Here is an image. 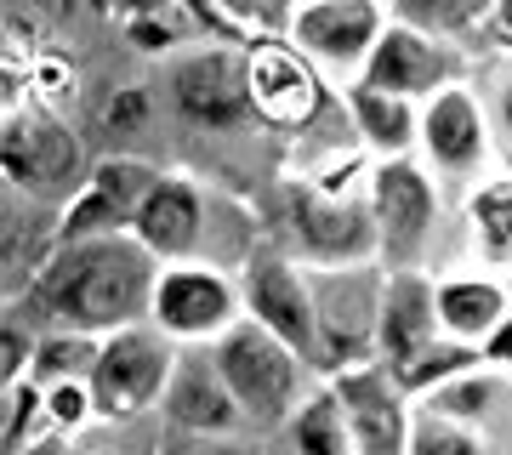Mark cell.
Returning a JSON list of instances; mask_svg holds the SVG:
<instances>
[{
  "mask_svg": "<svg viewBox=\"0 0 512 455\" xmlns=\"http://www.w3.org/2000/svg\"><path fill=\"white\" fill-rule=\"evenodd\" d=\"M160 262L131 234L114 239H80L57 245L40 273L18 296H6V313L46 330H74V336H114L126 325H148L154 291H160Z\"/></svg>",
  "mask_w": 512,
  "mask_h": 455,
  "instance_id": "1",
  "label": "cell"
},
{
  "mask_svg": "<svg viewBox=\"0 0 512 455\" xmlns=\"http://www.w3.org/2000/svg\"><path fill=\"white\" fill-rule=\"evenodd\" d=\"M279 234H285V256H296L313 273L382 262V234H376V211H370V171L365 194H330L313 177H285L279 182Z\"/></svg>",
  "mask_w": 512,
  "mask_h": 455,
  "instance_id": "2",
  "label": "cell"
},
{
  "mask_svg": "<svg viewBox=\"0 0 512 455\" xmlns=\"http://www.w3.org/2000/svg\"><path fill=\"white\" fill-rule=\"evenodd\" d=\"M211 359H217L228 393L239 399L245 421L262 427V433H268V427H291L296 410L319 393V387H313L319 370H313L296 347L279 342L274 330H262L256 319H239V325L211 347Z\"/></svg>",
  "mask_w": 512,
  "mask_h": 455,
  "instance_id": "3",
  "label": "cell"
},
{
  "mask_svg": "<svg viewBox=\"0 0 512 455\" xmlns=\"http://www.w3.org/2000/svg\"><path fill=\"white\" fill-rule=\"evenodd\" d=\"M0 177L6 194H18L46 211H69L74 194L86 188L92 165L86 148L74 137V126L52 109H6L0 126Z\"/></svg>",
  "mask_w": 512,
  "mask_h": 455,
  "instance_id": "4",
  "label": "cell"
},
{
  "mask_svg": "<svg viewBox=\"0 0 512 455\" xmlns=\"http://www.w3.org/2000/svg\"><path fill=\"white\" fill-rule=\"evenodd\" d=\"M171 109L177 120L194 131H211V137H234V131L256 126V97H251V63H245V46H188L177 63H171Z\"/></svg>",
  "mask_w": 512,
  "mask_h": 455,
  "instance_id": "5",
  "label": "cell"
},
{
  "mask_svg": "<svg viewBox=\"0 0 512 455\" xmlns=\"http://www.w3.org/2000/svg\"><path fill=\"white\" fill-rule=\"evenodd\" d=\"M370 211L382 234V268H427V245L439 239V177L427 171L421 154L370 165Z\"/></svg>",
  "mask_w": 512,
  "mask_h": 455,
  "instance_id": "6",
  "label": "cell"
},
{
  "mask_svg": "<svg viewBox=\"0 0 512 455\" xmlns=\"http://www.w3.org/2000/svg\"><path fill=\"white\" fill-rule=\"evenodd\" d=\"M387 23H393L387 0H308L291 18L285 40L325 74L330 86L342 91L353 80H365L370 57H376V46L387 35Z\"/></svg>",
  "mask_w": 512,
  "mask_h": 455,
  "instance_id": "7",
  "label": "cell"
},
{
  "mask_svg": "<svg viewBox=\"0 0 512 455\" xmlns=\"http://www.w3.org/2000/svg\"><path fill=\"white\" fill-rule=\"evenodd\" d=\"M177 342L154 325H126L103 336L92 370V399H97V421H131L143 410H160L165 387L177 376Z\"/></svg>",
  "mask_w": 512,
  "mask_h": 455,
  "instance_id": "8",
  "label": "cell"
},
{
  "mask_svg": "<svg viewBox=\"0 0 512 455\" xmlns=\"http://www.w3.org/2000/svg\"><path fill=\"white\" fill-rule=\"evenodd\" d=\"M239 296H245V319L274 330L285 347L325 376V336H319V302H313V273L285 251H251L239 268Z\"/></svg>",
  "mask_w": 512,
  "mask_h": 455,
  "instance_id": "9",
  "label": "cell"
},
{
  "mask_svg": "<svg viewBox=\"0 0 512 455\" xmlns=\"http://www.w3.org/2000/svg\"><path fill=\"white\" fill-rule=\"evenodd\" d=\"M382 296H387V268H382V262L313 273L319 336H325V382H330V376H342V370H353V364L376 359V336H382Z\"/></svg>",
  "mask_w": 512,
  "mask_h": 455,
  "instance_id": "10",
  "label": "cell"
},
{
  "mask_svg": "<svg viewBox=\"0 0 512 455\" xmlns=\"http://www.w3.org/2000/svg\"><path fill=\"white\" fill-rule=\"evenodd\" d=\"M239 319H245V296H239V285L217 268V262H171V268L160 273L148 325L165 330L171 342L217 347Z\"/></svg>",
  "mask_w": 512,
  "mask_h": 455,
  "instance_id": "11",
  "label": "cell"
},
{
  "mask_svg": "<svg viewBox=\"0 0 512 455\" xmlns=\"http://www.w3.org/2000/svg\"><path fill=\"white\" fill-rule=\"evenodd\" d=\"M421 160L439 182H473V188L484 182L495 160V131L484 114V91H473V80L421 103Z\"/></svg>",
  "mask_w": 512,
  "mask_h": 455,
  "instance_id": "12",
  "label": "cell"
},
{
  "mask_svg": "<svg viewBox=\"0 0 512 455\" xmlns=\"http://www.w3.org/2000/svg\"><path fill=\"white\" fill-rule=\"evenodd\" d=\"M165 171H154L137 154H103L92 165L86 188L74 194V205L57 217V245H80V239H114L131 234L137 217H143L148 194L160 188Z\"/></svg>",
  "mask_w": 512,
  "mask_h": 455,
  "instance_id": "13",
  "label": "cell"
},
{
  "mask_svg": "<svg viewBox=\"0 0 512 455\" xmlns=\"http://www.w3.org/2000/svg\"><path fill=\"white\" fill-rule=\"evenodd\" d=\"M251 63V97H256V126L274 131H308L330 109V80L296 52L285 35H262L245 46Z\"/></svg>",
  "mask_w": 512,
  "mask_h": 455,
  "instance_id": "14",
  "label": "cell"
},
{
  "mask_svg": "<svg viewBox=\"0 0 512 455\" xmlns=\"http://www.w3.org/2000/svg\"><path fill=\"white\" fill-rule=\"evenodd\" d=\"M365 80L393 91V97H410V103H433L439 91L467 80V52L450 46V40L421 35L410 23H387V35L376 46V57H370Z\"/></svg>",
  "mask_w": 512,
  "mask_h": 455,
  "instance_id": "15",
  "label": "cell"
},
{
  "mask_svg": "<svg viewBox=\"0 0 512 455\" xmlns=\"http://www.w3.org/2000/svg\"><path fill=\"white\" fill-rule=\"evenodd\" d=\"M325 387L342 399V410H348L359 455H410V427H416V416H410V399L393 387L382 359L353 364L342 376H330Z\"/></svg>",
  "mask_w": 512,
  "mask_h": 455,
  "instance_id": "16",
  "label": "cell"
},
{
  "mask_svg": "<svg viewBox=\"0 0 512 455\" xmlns=\"http://www.w3.org/2000/svg\"><path fill=\"white\" fill-rule=\"evenodd\" d=\"M205 222H211V211H205V188L194 177H183V171H165L160 188L148 194V205H143V217H137V228H131V239H137L160 268H171V262H205L200 256Z\"/></svg>",
  "mask_w": 512,
  "mask_h": 455,
  "instance_id": "17",
  "label": "cell"
},
{
  "mask_svg": "<svg viewBox=\"0 0 512 455\" xmlns=\"http://www.w3.org/2000/svg\"><path fill=\"white\" fill-rule=\"evenodd\" d=\"M160 416H165V427H171V433H217V438L251 433V421H245L239 399L228 393V382H222L211 347H205V353H183V359H177V376H171V387H165Z\"/></svg>",
  "mask_w": 512,
  "mask_h": 455,
  "instance_id": "18",
  "label": "cell"
},
{
  "mask_svg": "<svg viewBox=\"0 0 512 455\" xmlns=\"http://www.w3.org/2000/svg\"><path fill=\"white\" fill-rule=\"evenodd\" d=\"M342 109H348L353 143L370 154V165L421 154V103L393 97L370 80H353V86H342Z\"/></svg>",
  "mask_w": 512,
  "mask_h": 455,
  "instance_id": "19",
  "label": "cell"
},
{
  "mask_svg": "<svg viewBox=\"0 0 512 455\" xmlns=\"http://www.w3.org/2000/svg\"><path fill=\"white\" fill-rule=\"evenodd\" d=\"M444 336L439 319V279L427 268L410 273H387V296H382V336H376V359L399 364L421 347H433Z\"/></svg>",
  "mask_w": 512,
  "mask_h": 455,
  "instance_id": "20",
  "label": "cell"
},
{
  "mask_svg": "<svg viewBox=\"0 0 512 455\" xmlns=\"http://www.w3.org/2000/svg\"><path fill=\"white\" fill-rule=\"evenodd\" d=\"M512 313V279H490V273H444L439 279V319L444 336H456L467 347H484Z\"/></svg>",
  "mask_w": 512,
  "mask_h": 455,
  "instance_id": "21",
  "label": "cell"
},
{
  "mask_svg": "<svg viewBox=\"0 0 512 455\" xmlns=\"http://www.w3.org/2000/svg\"><path fill=\"white\" fill-rule=\"evenodd\" d=\"M473 370H490V364H484L478 347L456 342V336H439L433 347H421L410 359L387 364V376H393V387H399L404 399H433L439 387L461 382V376H473Z\"/></svg>",
  "mask_w": 512,
  "mask_h": 455,
  "instance_id": "22",
  "label": "cell"
},
{
  "mask_svg": "<svg viewBox=\"0 0 512 455\" xmlns=\"http://www.w3.org/2000/svg\"><path fill=\"white\" fill-rule=\"evenodd\" d=\"M461 211L473 222V239H478V251H484V262L507 268L512 262V171L484 177L478 188H467Z\"/></svg>",
  "mask_w": 512,
  "mask_h": 455,
  "instance_id": "23",
  "label": "cell"
},
{
  "mask_svg": "<svg viewBox=\"0 0 512 455\" xmlns=\"http://www.w3.org/2000/svg\"><path fill=\"white\" fill-rule=\"evenodd\" d=\"M393 23H410L433 40H467L495 23V0H387Z\"/></svg>",
  "mask_w": 512,
  "mask_h": 455,
  "instance_id": "24",
  "label": "cell"
},
{
  "mask_svg": "<svg viewBox=\"0 0 512 455\" xmlns=\"http://www.w3.org/2000/svg\"><path fill=\"white\" fill-rule=\"evenodd\" d=\"M285 438H291L296 455H359L353 427H348V410H342V399H336L330 387H319V393L296 410V421L285 427Z\"/></svg>",
  "mask_w": 512,
  "mask_h": 455,
  "instance_id": "25",
  "label": "cell"
},
{
  "mask_svg": "<svg viewBox=\"0 0 512 455\" xmlns=\"http://www.w3.org/2000/svg\"><path fill=\"white\" fill-rule=\"evenodd\" d=\"M501 393H507V376H495V370H473V376H461V382L439 387L433 399H421V410H427V416L461 421V427H478V433H484V421L495 416Z\"/></svg>",
  "mask_w": 512,
  "mask_h": 455,
  "instance_id": "26",
  "label": "cell"
},
{
  "mask_svg": "<svg viewBox=\"0 0 512 455\" xmlns=\"http://www.w3.org/2000/svg\"><path fill=\"white\" fill-rule=\"evenodd\" d=\"M97 353H103V336H74V330H46L35 347V370L29 382L57 387V382H92Z\"/></svg>",
  "mask_w": 512,
  "mask_h": 455,
  "instance_id": "27",
  "label": "cell"
},
{
  "mask_svg": "<svg viewBox=\"0 0 512 455\" xmlns=\"http://www.w3.org/2000/svg\"><path fill=\"white\" fill-rule=\"evenodd\" d=\"M6 421H0V455H29L46 433V387L40 382H12L6 387Z\"/></svg>",
  "mask_w": 512,
  "mask_h": 455,
  "instance_id": "28",
  "label": "cell"
},
{
  "mask_svg": "<svg viewBox=\"0 0 512 455\" xmlns=\"http://www.w3.org/2000/svg\"><path fill=\"white\" fill-rule=\"evenodd\" d=\"M410 455H490V450H484V433H478V427H461V421H444V416L416 410Z\"/></svg>",
  "mask_w": 512,
  "mask_h": 455,
  "instance_id": "29",
  "label": "cell"
},
{
  "mask_svg": "<svg viewBox=\"0 0 512 455\" xmlns=\"http://www.w3.org/2000/svg\"><path fill=\"white\" fill-rule=\"evenodd\" d=\"M97 421V399L92 382H57L46 387V433L52 438H74Z\"/></svg>",
  "mask_w": 512,
  "mask_h": 455,
  "instance_id": "30",
  "label": "cell"
},
{
  "mask_svg": "<svg viewBox=\"0 0 512 455\" xmlns=\"http://www.w3.org/2000/svg\"><path fill=\"white\" fill-rule=\"evenodd\" d=\"M97 126L109 131V137H143V131L154 126V91L148 86L109 91V103L97 109Z\"/></svg>",
  "mask_w": 512,
  "mask_h": 455,
  "instance_id": "31",
  "label": "cell"
},
{
  "mask_svg": "<svg viewBox=\"0 0 512 455\" xmlns=\"http://www.w3.org/2000/svg\"><path fill=\"white\" fill-rule=\"evenodd\" d=\"M35 347H40V330L23 325V319H0V387L12 382H29V370H35Z\"/></svg>",
  "mask_w": 512,
  "mask_h": 455,
  "instance_id": "32",
  "label": "cell"
},
{
  "mask_svg": "<svg viewBox=\"0 0 512 455\" xmlns=\"http://www.w3.org/2000/svg\"><path fill=\"white\" fill-rule=\"evenodd\" d=\"M154 455H262L251 433H234V438H217V433H171L165 427Z\"/></svg>",
  "mask_w": 512,
  "mask_h": 455,
  "instance_id": "33",
  "label": "cell"
},
{
  "mask_svg": "<svg viewBox=\"0 0 512 455\" xmlns=\"http://www.w3.org/2000/svg\"><path fill=\"white\" fill-rule=\"evenodd\" d=\"M188 35H194V29H188V23L177 18V12H160V18H137V23H126V40L137 46V52H148V57H165L171 46H188ZM194 46H200V40H194Z\"/></svg>",
  "mask_w": 512,
  "mask_h": 455,
  "instance_id": "34",
  "label": "cell"
},
{
  "mask_svg": "<svg viewBox=\"0 0 512 455\" xmlns=\"http://www.w3.org/2000/svg\"><path fill=\"white\" fill-rule=\"evenodd\" d=\"M484 114H490V131H495V154L512 171V69L495 74L490 86H484Z\"/></svg>",
  "mask_w": 512,
  "mask_h": 455,
  "instance_id": "35",
  "label": "cell"
},
{
  "mask_svg": "<svg viewBox=\"0 0 512 455\" xmlns=\"http://www.w3.org/2000/svg\"><path fill=\"white\" fill-rule=\"evenodd\" d=\"M23 12L46 23H86V18H114V0H23Z\"/></svg>",
  "mask_w": 512,
  "mask_h": 455,
  "instance_id": "36",
  "label": "cell"
},
{
  "mask_svg": "<svg viewBox=\"0 0 512 455\" xmlns=\"http://www.w3.org/2000/svg\"><path fill=\"white\" fill-rule=\"evenodd\" d=\"M478 353H484V364H490L495 376H512V313L501 319V330H495V336L478 347Z\"/></svg>",
  "mask_w": 512,
  "mask_h": 455,
  "instance_id": "37",
  "label": "cell"
},
{
  "mask_svg": "<svg viewBox=\"0 0 512 455\" xmlns=\"http://www.w3.org/2000/svg\"><path fill=\"white\" fill-rule=\"evenodd\" d=\"M160 12H171V0H114V23L120 29L137 18H160Z\"/></svg>",
  "mask_w": 512,
  "mask_h": 455,
  "instance_id": "38",
  "label": "cell"
},
{
  "mask_svg": "<svg viewBox=\"0 0 512 455\" xmlns=\"http://www.w3.org/2000/svg\"><path fill=\"white\" fill-rule=\"evenodd\" d=\"M490 29H495V40H501V46L512 40V0H495V23H490Z\"/></svg>",
  "mask_w": 512,
  "mask_h": 455,
  "instance_id": "39",
  "label": "cell"
},
{
  "mask_svg": "<svg viewBox=\"0 0 512 455\" xmlns=\"http://www.w3.org/2000/svg\"><path fill=\"white\" fill-rule=\"evenodd\" d=\"M29 455H74V450H69V438H40Z\"/></svg>",
  "mask_w": 512,
  "mask_h": 455,
  "instance_id": "40",
  "label": "cell"
},
{
  "mask_svg": "<svg viewBox=\"0 0 512 455\" xmlns=\"http://www.w3.org/2000/svg\"><path fill=\"white\" fill-rule=\"evenodd\" d=\"M501 52H507V57H512V40H507V46H501Z\"/></svg>",
  "mask_w": 512,
  "mask_h": 455,
  "instance_id": "41",
  "label": "cell"
}]
</instances>
